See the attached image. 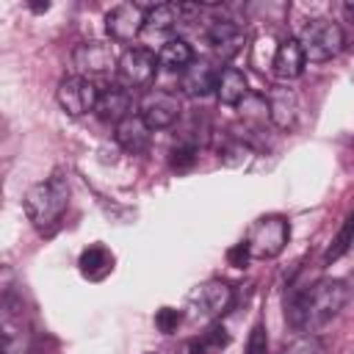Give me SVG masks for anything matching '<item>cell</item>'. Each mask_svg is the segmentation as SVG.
Here are the masks:
<instances>
[{"label":"cell","instance_id":"cell-19","mask_svg":"<svg viewBox=\"0 0 354 354\" xmlns=\"http://www.w3.org/2000/svg\"><path fill=\"white\" fill-rule=\"evenodd\" d=\"M77 268H80V274L86 279H102V277H108L113 271V254L105 246L94 243V246H88V249L80 252Z\"/></svg>","mask_w":354,"mask_h":354},{"label":"cell","instance_id":"cell-2","mask_svg":"<svg viewBox=\"0 0 354 354\" xmlns=\"http://www.w3.org/2000/svg\"><path fill=\"white\" fill-rule=\"evenodd\" d=\"M66 205H69V183H66V177L61 171H55L53 177L41 180L36 185H30L25 199H22L25 216L41 232H50V230L58 227Z\"/></svg>","mask_w":354,"mask_h":354},{"label":"cell","instance_id":"cell-16","mask_svg":"<svg viewBox=\"0 0 354 354\" xmlns=\"http://www.w3.org/2000/svg\"><path fill=\"white\" fill-rule=\"evenodd\" d=\"M113 138H116V144H119L124 152L138 155V152H147V147H149V141H152V130H149V127L141 122V116L136 113V116H127L122 124H116Z\"/></svg>","mask_w":354,"mask_h":354},{"label":"cell","instance_id":"cell-9","mask_svg":"<svg viewBox=\"0 0 354 354\" xmlns=\"http://www.w3.org/2000/svg\"><path fill=\"white\" fill-rule=\"evenodd\" d=\"M72 64L77 75L91 77V75H108L113 66H119V58L105 41H83L72 50Z\"/></svg>","mask_w":354,"mask_h":354},{"label":"cell","instance_id":"cell-29","mask_svg":"<svg viewBox=\"0 0 354 354\" xmlns=\"http://www.w3.org/2000/svg\"><path fill=\"white\" fill-rule=\"evenodd\" d=\"M249 249H246V243L241 241V243H235L230 252H227V260H230V266H235V268H243L246 263H249Z\"/></svg>","mask_w":354,"mask_h":354},{"label":"cell","instance_id":"cell-1","mask_svg":"<svg viewBox=\"0 0 354 354\" xmlns=\"http://www.w3.org/2000/svg\"><path fill=\"white\" fill-rule=\"evenodd\" d=\"M348 301V285L343 279H318L299 290L288 304V324L296 332H313L326 326Z\"/></svg>","mask_w":354,"mask_h":354},{"label":"cell","instance_id":"cell-7","mask_svg":"<svg viewBox=\"0 0 354 354\" xmlns=\"http://www.w3.org/2000/svg\"><path fill=\"white\" fill-rule=\"evenodd\" d=\"M158 55L147 47H130L119 55V80L122 86L127 88H141V86H149L155 80V72H158Z\"/></svg>","mask_w":354,"mask_h":354},{"label":"cell","instance_id":"cell-13","mask_svg":"<svg viewBox=\"0 0 354 354\" xmlns=\"http://www.w3.org/2000/svg\"><path fill=\"white\" fill-rule=\"evenodd\" d=\"M94 113L108 124H122L127 116H133V94L122 83L108 86L105 91H100Z\"/></svg>","mask_w":354,"mask_h":354},{"label":"cell","instance_id":"cell-23","mask_svg":"<svg viewBox=\"0 0 354 354\" xmlns=\"http://www.w3.org/2000/svg\"><path fill=\"white\" fill-rule=\"evenodd\" d=\"M277 354H326V343L313 332H299L296 337L282 343Z\"/></svg>","mask_w":354,"mask_h":354},{"label":"cell","instance_id":"cell-10","mask_svg":"<svg viewBox=\"0 0 354 354\" xmlns=\"http://www.w3.org/2000/svg\"><path fill=\"white\" fill-rule=\"evenodd\" d=\"M207 41H210V50L216 53V58L230 61L243 50L246 30H243V25H238L232 19H216L207 30Z\"/></svg>","mask_w":354,"mask_h":354},{"label":"cell","instance_id":"cell-22","mask_svg":"<svg viewBox=\"0 0 354 354\" xmlns=\"http://www.w3.org/2000/svg\"><path fill=\"white\" fill-rule=\"evenodd\" d=\"M227 343H230L227 329H224L221 324H213V326H207L199 337H194V340L188 343V354H218Z\"/></svg>","mask_w":354,"mask_h":354},{"label":"cell","instance_id":"cell-14","mask_svg":"<svg viewBox=\"0 0 354 354\" xmlns=\"http://www.w3.org/2000/svg\"><path fill=\"white\" fill-rule=\"evenodd\" d=\"M266 102H268V122L277 127V130H290L296 127V119H299V100L290 88H271L266 94Z\"/></svg>","mask_w":354,"mask_h":354},{"label":"cell","instance_id":"cell-8","mask_svg":"<svg viewBox=\"0 0 354 354\" xmlns=\"http://www.w3.org/2000/svg\"><path fill=\"white\" fill-rule=\"evenodd\" d=\"M144 17L147 11L138 3H119L105 14V30L113 41H133L138 33H144Z\"/></svg>","mask_w":354,"mask_h":354},{"label":"cell","instance_id":"cell-30","mask_svg":"<svg viewBox=\"0 0 354 354\" xmlns=\"http://www.w3.org/2000/svg\"><path fill=\"white\" fill-rule=\"evenodd\" d=\"M343 14H346L348 22H354V0H346L343 3Z\"/></svg>","mask_w":354,"mask_h":354},{"label":"cell","instance_id":"cell-4","mask_svg":"<svg viewBox=\"0 0 354 354\" xmlns=\"http://www.w3.org/2000/svg\"><path fill=\"white\" fill-rule=\"evenodd\" d=\"M288 238H290V224H288V218L274 213V216L257 218V221L252 224L249 235L243 238V243H246V249H249L252 257H257V260H271V257H277V254L285 249Z\"/></svg>","mask_w":354,"mask_h":354},{"label":"cell","instance_id":"cell-5","mask_svg":"<svg viewBox=\"0 0 354 354\" xmlns=\"http://www.w3.org/2000/svg\"><path fill=\"white\" fill-rule=\"evenodd\" d=\"M183 113L180 97L166 91V88H152L141 97L138 102V116L149 130H166L171 127Z\"/></svg>","mask_w":354,"mask_h":354},{"label":"cell","instance_id":"cell-11","mask_svg":"<svg viewBox=\"0 0 354 354\" xmlns=\"http://www.w3.org/2000/svg\"><path fill=\"white\" fill-rule=\"evenodd\" d=\"M232 299H235L232 288H230L227 282H221V279H210V282L199 285V288L191 293L194 310H196L199 315H207V318L227 313V310L232 307Z\"/></svg>","mask_w":354,"mask_h":354},{"label":"cell","instance_id":"cell-25","mask_svg":"<svg viewBox=\"0 0 354 354\" xmlns=\"http://www.w3.org/2000/svg\"><path fill=\"white\" fill-rule=\"evenodd\" d=\"M254 152H252V144H246V141H241V138H232V141H227L224 147H221V163L224 166H232V169H238V166H243L249 158H252Z\"/></svg>","mask_w":354,"mask_h":354},{"label":"cell","instance_id":"cell-24","mask_svg":"<svg viewBox=\"0 0 354 354\" xmlns=\"http://www.w3.org/2000/svg\"><path fill=\"white\" fill-rule=\"evenodd\" d=\"M351 243H354V210L348 213V218L343 221V227H340V232L335 235V241H332V246L326 249V254H324V260L326 263H335V260H340L348 249H351Z\"/></svg>","mask_w":354,"mask_h":354},{"label":"cell","instance_id":"cell-20","mask_svg":"<svg viewBox=\"0 0 354 354\" xmlns=\"http://www.w3.org/2000/svg\"><path fill=\"white\" fill-rule=\"evenodd\" d=\"M191 61H194V50H191V44H188L185 39H180V36L166 39V41L160 44V50H158V64H160L163 69H169V72H183Z\"/></svg>","mask_w":354,"mask_h":354},{"label":"cell","instance_id":"cell-17","mask_svg":"<svg viewBox=\"0 0 354 354\" xmlns=\"http://www.w3.org/2000/svg\"><path fill=\"white\" fill-rule=\"evenodd\" d=\"M216 97L221 105H241L249 97V83L246 75L235 66H224L218 72V83H216Z\"/></svg>","mask_w":354,"mask_h":354},{"label":"cell","instance_id":"cell-6","mask_svg":"<svg viewBox=\"0 0 354 354\" xmlns=\"http://www.w3.org/2000/svg\"><path fill=\"white\" fill-rule=\"evenodd\" d=\"M58 105L69 113V116H83L88 111L97 108V100H100V88L94 86L91 77H83V75H69L58 83Z\"/></svg>","mask_w":354,"mask_h":354},{"label":"cell","instance_id":"cell-12","mask_svg":"<svg viewBox=\"0 0 354 354\" xmlns=\"http://www.w3.org/2000/svg\"><path fill=\"white\" fill-rule=\"evenodd\" d=\"M216 83H218V69L205 58H194L180 72V88L188 97H207L210 91H216Z\"/></svg>","mask_w":354,"mask_h":354},{"label":"cell","instance_id":"cell-27","mask_svg":"<svg viewBox=\"0 0 354 354\" xmlns=\"http://www.w3.org/2000/svg\"><path fill=\"white\" fill-rule=\"evenodd\" d=\"M180 321H183V313L174 310V307H160V310L155 313V326H158L163 335L174 332V329L180 326Z\"/></svg>","mask_w":354,"mask_h":354},{"label":"cell","instance_id":"cell-3","mask_svg":"<svg viewBox=\"0 0 354 354\" xmlns=\"http://www.w3.org/2000/svg\"><path fill=\"white\" fill-rule=\"evenodd\" d=\"M296 39H299V47H301L304 58L307 61H315V64L335 58L343 50V44H346V36H343L340 25L332 22V19H326V17H318V19L304 22V28L299 30Z\"/></svg>","mask_w":354,"mask_h":354},{"label":"cell","instance_id":"cell-32","mask_svg":"<svg viewBox=\"0 0 354 354\" xmlns=\"http://www.w3.org/2000/svg\"><path fill=\"white\" fill-rule=\"evenodd\" d=\"M351 354H354V351H351Z\"/></svg>","mask_w":354,"mask_h":354},{"label":"cell","instance_id":"cell-15","mask_svg":"<svg viewBox=\"0 0 354 354\" xmlns=\"http://www.w3.org/2000/svg\"><path fill=\"white\" fill-rule=\"evenodd\" d=\"M304 53L299 47V39H282L274 50V58H271V69L279 80H293L304 72Z\"/></svg>","mask_w":354,"mask_h":354},{"label":"cell","instance_id":"cell-28","mask_svg":"<svg viewBox=\"0 0 354 354\" xmlns=\"http://www.w3.org/2000/svg\"><path fill=\"white\" fill-rule=\"evenodd\" d=\"M246 354H268V335L263 324H254L246 340Z\"/></svg>","mask_w":354,"mask_h":354},{"label":"cell","instance_id":"cell-31","mask_svg":"<svg viewBox=\"0 0 354 354\" xmlns=\"http://www.w3.org/2000/svg\"><path fill=\"white\" fill-rule=\"evenodd\" d=\"M30 8H33V11H47V8H50V3H47V0H44V3H33Z\"/></svg>","mask_w":354,"mask_h":354},{"label":"cell","instance_id":"cell-21","mask_svg":"<svg viewBox=\"0 0 354 354\" xmlns=\"http://www.w3.org/2000/svg\"><path fill=\"white\" fill-rule=\"evenodd\" d=\"M3 354H36L30 337L22 332V324L17 326L14 315H6L3 313Z\"/></svg>","mask_w":354,"mask_h":354},{"label":"cell","instance_id":"cell-18","mask_svg":"<svg viewBox=\"0 0 354 354\" xmlns=\"http://www.w3.org/2000/svg\"><path fill=\"white\" fill-rule=\"evenodd\" d=\"M177 22H183V8L180 3H158L147 11L144 17V33H152V36H163V33H171L177 28Z\"/></svg>","mask_w":354,"mask_h":354},{"label":"cell","instance_id":"cell-26","mask_svg":"<svg viewBox=\"0 0 354 354\" xmlns=\"http://www.w3.org/2000/svg\"><path fill=\"white\" fill-rule=\"evenodd\" d=\"M196 152H199L196 147L177 141V144L171 147V152H169V163H171V169H177V171H185V169H191V166L196 163Z\"/></svg>","mask_w":354,"mask_h":354}]
</instances>
